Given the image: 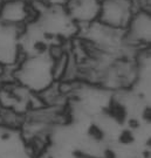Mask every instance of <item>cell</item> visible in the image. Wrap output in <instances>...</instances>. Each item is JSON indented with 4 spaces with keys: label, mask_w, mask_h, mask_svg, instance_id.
I'll use <instances>...</instances> for the list:
<instances>
[{
    "label": "cell",
    "mask_w": 151,
    "mask_h": 158,
    "mask_svg": "<svg viewBox=\"0 0 151 158\" xmlns=\"http://www.w3.org/2000/svg\"><path fill=\"white\" fill-rule=\"evenodd\" d=\"M62 6L78 29L99 21L101 0H66Z\"/></svg>",
    "instance_id": "6"
},
{
    "label": "cell",
    "mask_w": 151,
    "mask_h": 158,
    "mask_svg": "<svg viewBox=\"0 0 151 158\" xmlns=\"http://www.w3.org/2000/svg\"><path fill=\"white\" fill-rule=\"evenodd\" d=\"M23 31L0 23V67L14 69L23 59L20 48Z\"/></svg>",
    "instance_id": "5"
},
{
    "label": "cell",
    "mask_w": 151,
    "mask_h": 158,
    "mask_svg": "<svg viewBox=\"0 0 151 158\" xmlns=\"http://www.w3.org/2000/svg\"><path fill=\"white\" fill-rule=\"evenodd\" d=\"M136 10L138 7L132 0H101L99 21L112 29L124 32Z\"/></svg>",
    "instance_id": "2"
},
{
    "label": "cell",
    "mask_w": 151,
    "mask_h": 158,
    "mask_svg": "<svg viewBox=\"0 0 151 158\" xmlns=\"http://www.w3.org/2000/svg\"><path fill=\"white\" fill-rule=\"evenodd\" d=\"M36 19V13L29 0H0V23L25 29Z\"/></svg>",
    "instance_id": "4"
},
{
    "label": "cell",
    "mask_w": 151,
    "mask_h": 158,
    "mask_svg": "<svg viewBox=\"0 0 151 158\" xmlns=\"http://www.w3.org/2000/svg\"><path fill=\"white\" fill-rule=\"evenodd\" d=\"M124 41L130 49L138 51L150 46L151 13L148 8L136 10L124 29Z\"/></svg>",
    "instance_id": "3"
},
{
    "label": "cell",
    "mask_w": 151,
    "mask_h": 158,
    "mask_svg": "<svg viewBox=\"0 0 151 158\" xmlns=\"http://www.w3.org/2000/svg\"><path fill=\"white\" fill-rule=\"evenodd\" d=\"M13 80L34 94H40L53 85V57L48 49L23 55L13 69Z\"/></svg>",
    "instance_id": "1"
}]
</instances>
